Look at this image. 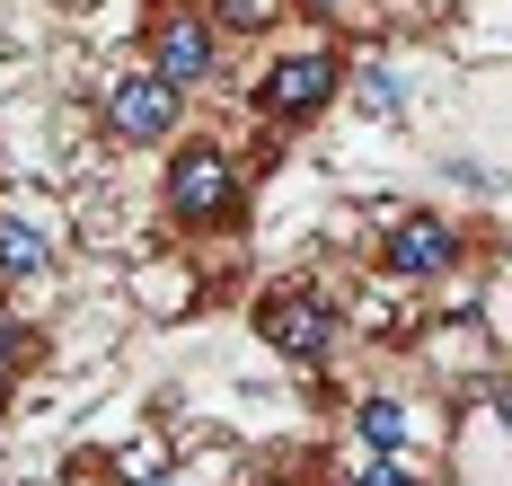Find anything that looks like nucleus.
Returning <instances> with one entry per match:
<instances>
[{
	"mask_svg": "<svg viewBox=\"0 0 512 486\" xmlns=\"http://www.w3.org/2000/svg\"><path fill=\"white\" fill-rule=\"evenodd\" d=\"M168 213L212 230V221L239 213V160L221 151V142H186L177 160H168Z\"/></svg>",
	"mask_w": 512,
	"mask_h": 486,
	"instance_id": "1",
	"label": "nucleus"
},
{
	"mask_svg": "<svg viewBox=\"0 0 512 486\" xmlns=\"http://www.w3.org/2000/svg\"><path fill=\"white\" fill-rule=\"evenodd\" d=\"M256 336H265L283 363H318V354L336 345V310H327L318 283H274V292L256 301Z\"/></svg>",
	"mask_w": 512,
	"mask_h": 486,
	"instance_id": "2",
	"label": "nucleus"
},
{
	"mask_svg": "<svg viewBox=\"0 0 512 486\" xmlns=\"http://www.w3.org/2000/svg\"><path fill=\"white\" fill-rule=\"evenodd\" d=\"M336 62L327 54H283V62H265V80H256V107L274 115V124H301V115H318L327 98H336Z\"/></svg>",
	"mask_w": 512,
	"mask_h": 486,
	"instance_id": "3",
	"label": "nucleus"
},
{
	"mask_svg": "<svg viewBox=\"0 0 512 486\" xmlns=\"http://www.w3.org/2000/svg\"><path fill=\"white\" fill-rule=\"evenodd\" d=\"M177 98H186V89H168L159 71H124V80L106 89V124H115L124 142H159V133L177 124Z\"/></svg>",
	"mask_w": 512,
	"mask_h": 486,
	"instance_id": "4",
	"label": "nucleus"
},
{
	"mask_svg": "<svg viewBox=\"0 0 512 486\" xmlns=\"http://www.w3.org/2000/svg\"><path fill=\"white\" fill-rule=\"evenodd\" d=\"M151 71L168 80V89H204L212 71H221V36H212L204 18H159V36H151Z\"/></svg>",
	"mask_w": 512,
	"mask_h": 486,
	"instance_id": "5",
	"label": "nucleus"
},
{
	"mask_svg": "<svg viewBox=\"0 0 512 486\" xmlns=\"http://www.w3.org/2000/svg\"><path fill=\"white\" fill-rule=\"evenodd\" d=\"M380 257H389V274H442V266H460V230L433 221V213H398L389 239H380Z\"/></svg>",
	"mask_w": 512,
	"mask_h": 486,
	"instance_id": "6",
	"label": "nucleus"
},
{
	"mask_svg": "<svg viewBox=\"0 0 512 486\" xmlns=\"http://www.w3.org/2000/svg\"><path fill=\"white\" fill-rule=\"evenodd\" d=\"M354 433H362V451L389 460V451H407V407H398V398H362V407H354Z\"/></svg>",
	"mask_w": 512,
	"mask_h": 486,
	"instance_id": "7",
	"label": "nucleus"
},
{
	"mask_svg": "<svg viewBox=\"0 0 512 486\" xmlns=\"http://www.w3.org/2000/svg\"><path fill=\"white\" fill-rule=\"evenodd\" d=\"M0 274H9V283L45 274V239H36V230H27L18 213H0Z\"/></svg>",
	"mask_w": 512,
	"mask_h": 486,
	"instance_id": "8",
	"label": "nucleus"
},
{
	"mask_svg": "<svg viewBox=\"0 0 512 486\" xmlns=\"http://www.w3.org/2000/svg\"><path fill=\"white\" fill-rule=\"evenodd\" d=\"M354 98H362V115H398V80H389L380 62H362V71H354Z\"/></svg>",
	"mask_w": 512,
	"mask_h": 486,
	"instance_id": "9",
	"label": "nucleus"
},
{
	"mask_svg": "<svg viewBox=\"0 0 512 486\" xmlns=\"http://www.w3.org/2000/svg\"><path fill=\"white\" fill-rule=\"evenodd\" d=\"M283 0H221V27H274Z\"/></svg>",
	"mask_w": 512,
	"mask_h": 486,
	"instance_id": "10",
	"label": "nucleus"
},
{
	"mask_svg": "<svg viewBox=\"0 0 512 486\" xmlns=\"http://www.w3.org/2000/svg\"><path fill=\"white\" fill-rule=\"evenodd\" d=\"M18 354H27V336H18V327H0V398L18 389Z\"/></svg>",
	"mask_w": 512,
	"mask_h": 486,
	"instance_id": "11",
	"label": "nucleus"
},
{
	"mask_svg": "<svg viewBox=\"0 0 512 486\" xmlns=\"http://www.w3.org/2000/svg\"><path fill=\"white\" fill-rule=\"evenodd\" d=\"M354 486H424V478H415V469H398V460H380V469H362Z\"/></svg>",
	"mask_w": 512,
	"mask_h": 486,
	"instance_id": "12",
	"label": "nucleus"
},
{
	"mask_svg": "<svg viewBox=\"0 0 512 486\" xmlns=\"http://www.w3.org/2000/svg\"><path fill=\"white\" fill-rule=\"evenodd\" d=\"M133 486H168V478H133Z\"/></svg>",
	"mask_w": 512,
	"mask_h": 486,
	"instance_id": "13",
	"label": "nucleus"
},
{
	"mask_svg": "<svg viewBox=\"0 0 512 486\" xmlns=\"http://www.w3.org/2000/svg\"><path fill=\"white\" fill-rule=\"evenodd\" d=\"M309 9H336V0H309Z\"/></svg>",
	"mask_w": 512,
	"mask_h": 486,
	"instance_id": "14",
	"label": "nucleus"
},
{
	"mask_svg": "<svg viewBox=\"0 0 512 486\" xmlns=\"http://www.w3.org/2000/svg\"><path fill=\"white\" fill-rule=\"evenodd\" d=\"M256 486H283V478H256Z\"/></svg>",
	"mask_w": 512,
	"mask_h": 486,
	"instance_id": "15",
	"label": "nucleus"
}]
</instances>
